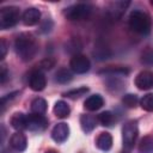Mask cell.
I'll return each instance as SVG.
<instances>
[{
	"label": "cell",
	"mask_w": 153,
	"mask_h": 153,
	"mask_svg": "<svg viewBox=\"0 0 153 153\" xmlns=\"http://www.w3.org/2000/svg\"><path fill=\"white\" fill-rule=\"evenodd\" d=\"M98 73L99 74H110V75H115V76H121V75H128L129 69H127L124 67H108V68L100 69Z\"/></svg>",
	"instance_id": "cell-23"
},
{
	"label": "cell",
	"mask_w": 153,
	"mask_h": 153,
	"mask_svg": "<svg viewBox=\"0 0 153 153\" xmlns=\"http://www.w3.org/2000/svg\"><path fill=\"white\" fill-rule=\"evenodd\" d=\"M140 105L145 111L152 112L153 111V93H147L145 94L141 100H140Z\"/></svg>",
	"instance_id": "cell-27"
},
{
	"label": "cell",
	"mask_w": 153,
	"mask_h": 153,
	"mask_svg": "<svg viewBox=\"0 0 153 153\" xmlns=\"http://www.w3.org/2000/svg\"><path fill=\"white\" fill-rule=\"evenodd\" d=\"M130 2L129 1H116V2H112L111 4V7H110V12L111 14L116 18V17H120L127 8V6L129 5Z\"/></svg>",
	"instance_id": "cell-24"
},
{
	"label": "cell",
	"mask_w": 153,
	"mask_h": 153,
	"mask_svg": "<svg viewBox=\"0 0 153 153\" xmlns=\"http://www.w3.org/2000/svg\"><path fill=\"white\" fill-rule=\"evenodd\" d=\"M87 92H88V88L86 86H82V87H79V88H74V90L67 91V92L63 93V96L67 97V98H71V99H78L81 96L86 94Z\"/></svg>",
	"instance_id": "cell-26"
},
{
	"label": "cell",
	"mask_w": 153,
	"mask_h": 153,
	"mask_svg": "<svg viewBox=\"0 0 153 153\" xmlns=\"http://www.w3.org/2000/svg\"><path fill=\"white\" fill-rule=\"evenodd\" d=\"M129 27L140 35H147L151 31L149 16L140 10H134L129 16Z\"/></svg>",
	"instance_id": "cell-2"
},
{
	"label": "cell",
	"mask_w": 153,
	"mask_h": 153,
	"mask_svg": "<svg viewBox=\"0 0 153 153\" xmlns=\"http://www.w3.org/2000/svg\"><path fill=\"white\" fill-rule=\"evenodd\" d=\"M10 146L16 152H19V153L24 152L26 149V146H27V141H26L25 135L20 131L14 133L10 139Z\"/></svg>",
	"instance_id": "cell-11"
},
{
	"label": "cell",
	"mask_w": 153,
	"mask_h": 153,
	"mask_svg": "<svg viewBox=\"0 0 153 153\" xmlns=\"http://www.w3.org/2000/svg\"><path fill=\"white\" fill-rule=\"evenodd\" d=\"M69 67L74 73L84 74V73L88 72V69L91 67V63H90V60L85 55L76 54V55L72 56V59L69 61Z\"/></svg>",
	"instance_id": "cell-6"
},
{
	"label": "cell",
	"mask_w": 153,
	"mask_h": 153,
	"mask_svg": "<svg viewBox=\"0 0 153 153\" xmlns=\"http://www.w3.org/2000/svg\"><path fill=\"white\" fill-rule=\"evenodd\" d=\"M97 117L96 116H92V115H81L80 116V126H81V129L85 131V133H90L92 131L96 126H97Z\"/></svg>",
	"instance_id": "cell-16"
},
{
	"label": "cell",
	"mask_w": 153,
	"mask_h": 153,
	"mask_svg": "<svg viewBox=\"0 0 153 153\" xmlns=\"http://www.w3.org/2000/svg\"><path fill=\"white\" fill-rule=\"evenodd\" d=\"M11 126L17 130L26 129L27 126V116H25L23 112H14L10 120Z\"/></svg>",
	"instance_id": "cell-15"
},
{
	"label": "cell",
	"mask_w": 153,
	"mask_h": 153,
	"mask_svg": "<svg viewBox=\"0 0 153 153\" xmlns=\"http://www.w3.org/2000/svg\"><path fill=\"white\" fill-rule=\"evenodd\" d=\"M151 5H153V0H152V1H151Z\"/></svg>",
	"instance_id": "cell-34"
},
{
	"label": "cell",
	"mask_w": 153,
	"mask_h": 153,
	"mask_svg": "<svg viewBox=\"0 0 153 153\" xmlns=\"http://www.w3.org/2000/svg\"><path fill=\"white\" fill-rule=\"evenodd\" d=\"M66 51L73 55L79 54V51L82 49V43L80 42L79 38H72L66 43Z\"/></svg>",
	"instance_id": "cell-21"
},
{
	"label": "cell",
	"mask_w": 153,
	"mask_h": 153,
	"mask_svg": "<svg viewBox=\"0 0 153 153\" xmlns=\"http://www.w3.org/2000/svg\"><path fill=\"white\" fill-rule=\"evenodd\" d=\"M48 127V120L43 115L31 114L27 116V126L26 129L31 131H43Z\"/></svg>",
	"instance_id": "cell-7"
},
{
	"label": "cell",
	"mask_w": 153,
	"mask_h": 153,
	"mask_svg": "<svg viewBox=\"0 0 153 153\" xmlns=\"http://www.w3.org/2000/svg\"><path fill=\"white\" fill-rule=\"evenodd\" d=\"M140 61L145 66H153V48L147 47L143 49L140 56Z\"/></svg>",
	"instance_id": "cell-25"
},
{
	"label": "cell",
	"mask_w": 153,
	"mask_h": 153,
	"mask_svg": "<svg viewBox=\"0 0 153 153\" xmlns=\"http://www.w3.org/2000/svg\"><path fill=\"white\" fill-rule=\"evenodd\" d=\"M97 120L103 127H111L115 122V115L111 111H103L97 116Z\"/></svg>",
	"instance_id": "cell-20"
},
{
	"label": "cell",
	"mask_w": 153,
	"mask_h": 153,
	"mask_svg": "<svg viewBox=\"0 0 153 153\" xmlns=\"http://www.w3.org/2000/svg\"><path fill=\"white\" fill-rule=\"evenodd\" d=\"M93 12V6L90 4H76L73 6H69L65 10V17L68 20L72 22H79V20H86L91 17Z\"/></svg>",
	"instance_id": "cell-3"
},
{
	"label": "cell",
	"mask_w": 153,
	"mask_h": 153,
	"mask_svg": "<svg viewBox=\"0 0 153 153\" xmlns=\"http://www.w3.org/2000/svg\"><path fill=\"white\" fill-rule=\"evenodd\" d=\"M135 86L139 90H149L153 86V72L142 71L135 78Z\"/></svg>",
	"instance_id": "cell-9"
},
{
	"label": "cell",
	"mask_w": 153,
	"mask_h": 153,
	"mask_svg": "<svg viewBox=\"0 0 153 153\" xmlns=\"http://www.w3.org/2000/svg\"><path fill=\"white\" fill-rule=\"evenodd\" d=\"M14 49L23 61H30L38 53V42L33 35L23 32L17 36L14 41Z\"/></svg>",
	"instance_id": "cell-1"
},
{
	"label": "cell",
	"mask_w": 153,
	"mask_h": 153,
	"mask_svg": "<svg viewBox=\"0 0 153 153\" xmlns=\"http://www.w3.org/2000/svg\"><path fill=\"white\" fill-rule=\"evenodd\" d=\"M103 105H104V99L100 94H92L84 103V108L88 111H96L100 109Z\"/></svg>",
	"instance_id": "cell-13"
},
{
	"label": "cell",
	"mask_w": 153,
	"mask_h": 153,
	"mask_svg": "<svg viewBox=\"0 0 153 153\" xmlns=\"http://www.w3.org/2000/svg\"><path fill=\"white\" fill-rule=\"evenodd\" d=\"M56 63V60L53 57H45L39 62V68L42 69H51Z\"/></svg>",
	"instance_id": "cell-29"
},
{
	"label": "cell",
	"mask_w": 153,
	"mask_h": 153,
	"mask_svg": "<svg viewBox=\"0 0 153 153\" xmlns=\"http://www.w3.org/2000/svg\"><path fill=\"white\" fill-rule=\"evenodd\" d=\"M44 153H59V152L55 151V149H48V151H45Z\"/></svg>",
	"instance_id": "cell-32"
},
{
	"label": "cell",
	"mask_w": 153,
	"mask_h": 153,
	"mask_svg": "<svg viewBox=\"0 0 153 153\" xmlns=\"http://www.w3.org/2000/svg\"><path fill=\"white\" fill-rule=\"evenodd\" d=\"M47 85L45 75L42 71H33L29 76V86L33 91H42Z\"/></svg>",
	"instance_id": "cell-8"
},
{
	"label": "cell",
	"mask_w": 153,
	"mask_h": 153,
	"mask_svg": "<svg viewBox=\"0 0 153 153\" xmlns=\"http://www.w3.org/2000/svg\"><path fill=\"white\" fill-rule=\"evenodd\" d=\"M139 129H137V123L136 121H128L124 123L122 128V140H123V146L128 149H130L137 137Z\"/></svg>",
	"instance_id": "cell-5"
},
{
	"label": "cell",
	"mask_w": 153,
	"mask_h": 153,
	"mask_svg": "<svg viewBox=\"0 0 153 153\" xmlns=\"http://www.w3.org/2000/svg\"><path fill=\"white\" fill-rule=\"evenodd\" d=\"M20 18V11L16 6H6L0 10V27L2 30L13 27Z\"/></svg>",
	"instance_id": "cell-4"
},
{
	"label": "cell",
	"mask_w": 153,
	"mask_h": 153,
	"mask_svg": "<svg viewBox=\"0 0 153 153\" xmlns=\"http://www.w3.org/2000/svg\"><path fill=\"white\" fill-rule=\"evenodd\" d=\"M73 79V74L69 69L67 68H61L56 72L55 74V80L59 82V84H67L71 80Z\"/></svg>",
	"instance_id": "cell-22"
},
{
	"label": "cell",
	"mask_w": 153,
	"mask_h": 153,
	"mask_svg": "<svg viewBox=\"0 0 153 153\" xmlns=\"http://www.w3.org/2000/svg\"><path fill=\"white\" fill-rule=\"evenodd\" d=\"M68 135H69V127L66 123H63V122L57 123L53 128V130H51V137H53V140L56 141V142H59V143L65 142L67 140Z\"/></svg>",
	"instance_id": "cell-10"
},
{
	"label": "cell",
	"mask_w": 153,
	"mask_h": 153,
	"mask_svg": "<svg viewBox=\"0 0 153 153\" xmlns=\"http://www.w3.org/2000/svg\"><path fill=\"white\" fill-rule=\"evenodd\" d=\"M39 18H41V12H39V10H37L35 7H30V8L25 10L22 16V20H23L24 25H26V26L36 25L39 22Z\"/></svg>",
	"instance_id": "cell-12"
},
{
	"label": "cell",
	"mask_w": 153,
	"mask_h": 153,
	"mask_svg": "<svg viewBox=\"0 0 153 153\" xmlns=\"http://www.w3.org/2000/svg\"><path fill=\"white\" fill-rule=\"evenodd\" d=\"M7 78H8L7 68H6L5 65H2V66L0 67V81H1V84H5V81H6Z\"/></svg>",
	"instance_id": "cell-30"
},
{
	"label": "cell",
	"mask_w": 153,
	"mask_h": 153,
	"mask_svg": "<svg viewBox=\"0 0 153 153\" xmlns=\"http://www.w3.org/2000/svg\"><path fill=\"white\" fill-rule=\"evenodd\" d=\"M0 50H1L0 57H1V59H4V57H5V55H6V51H7V45H6V42H5V39H4V38H2V39H1V42H0Z\"/></svg>",
	"instance_id": "cell-31"
},
{
	"label": "cell",
	"mask_w": 153,
	"mask_h": 153,
	"mask_svg": "<svg viewBox=\"0 0 153 153\" xmlns=\"http://www.w3.org/2000/svg\"><path fill=\"white\" fill-rule=\"evenodd\" d=\"M139 153H153V135H146L140 140Z\"/></svg>",
	"instance_id": "cell-18"
},
{
	"label": "cell",
	"mask_w": 153,
	"mask_h": 153,
	"mask_svg": "<svg viewBox=\"0 0 153 153\" xmlns=\"http://www.w3.org/2000/svg\"><path fill=\"white\" fill-rule=\"evenodd\" d=\"M2 153H8V152H6V151H2Z\"/></svg>",
	"instance_id": "cell-33"
},
{
	"label": "cell",
	"mask_w": 153,
	"mask_h": 153,
	"mask_svg": "<svg viewBox=\"0 0 153 153\" xmlns=\"http://www.w3.org/2000/svg\"><path fill=\"white\" fill-rule=\"evenodd\" d=\"M137 102H139L137 96L136 94H133V93H128V94H126L122 98V103L127 108H135L137 105Z\"/></svg>",
	"instance_id": "cell-28"
},
{
	"label": "cell",
	"mask_w": 153,
	"mask_h": 153,
	"mask_svg": "<svg viewBox=\"0 0 153 153\" xmlns=\"http://www.w3.org/2000/svg\"><path fill=\"white\" fill-rule=\"evenodd\" d=\"M96 146L102 151H109L112 147V136L108 131H103L96 139Z\"/></svg>",
	"instance_id": "cell-14"
},
{
	"label": "cell",
	"mask_w": 153,
	"mask_h": 153,
	"mask_svg": "<svg viewBox=\"0 0 153 153\" xmlns=\"http://www.w3.org/2000/svg\"><path fill=\"white\" fill-rule=\"evenodd\" d=\"M31 111L32 114H38V115H43L47 111V102L45 99L37 97L31 102Z\"/></svg>",
	"instance_id": "cell-19"
},
{
	"label": "cell",
	"mask_w": 153,
	"mask_h": 153,
	"mask_svg": "<svg viewBox=\"0 0 153 153\" xmlns=\"http://www.w3.org/2000/svg\"><path fill=\"white\" fill-rule=\"evenodd\" d=\"M71 112V109H69V105L65 102V100H57L54 105V114L56 117L59 118H66L68 117Z\"/></svg>",
	"instance_id": "cell-17"
}]
</instances>
